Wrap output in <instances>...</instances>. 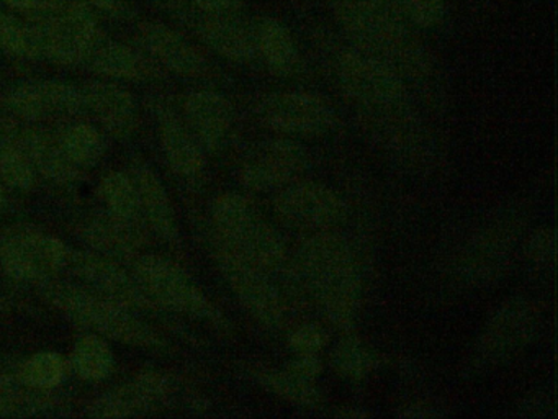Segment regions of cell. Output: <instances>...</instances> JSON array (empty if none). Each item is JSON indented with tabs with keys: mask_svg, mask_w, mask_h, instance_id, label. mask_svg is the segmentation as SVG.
Masks as SVG:
<instances>
[{
	"mask_svg": "<svg viewBox=\"0 0 558 419\" xmlns=\"http://www.w3.org/2000/svg\"><path fill=\"white\" fill-rule=\"evenodd\" d=\"M331 69L344 95L374 123L378 121L385 137L398 147L414 140L410 91L397 71L354 45L336 49Z\"/></svg>",
	"mask_w": 558,
	"mask_h": 419,
	"instance_id": "obj_1",
	"label": "cell"
},
{
	"mask_svg": "<svg viewBox=\"0 0 558 419\" xmlns=\"http://www.w3.org/2000/svg\"><path fill=\"white\" fill-rule=\"evenodd\" d=\"M351 45L390 65L401 77L426 79L430 58L414 26L388 0H326Z\"/></svg>",
	"mask_w": 558,
	"mask_h": 419,
	"instance_id": "obj_2",
	"label": "cell"
},
{
	"mask_svg": "<svg viewBox=\"0 0 558 419\" xmlns=\"http://www.w3.org/2000/svg\"><path fill=\"white\" fill-rule=\"evenodd\" d=\"M299 274L326 320L339 330H354L364 295L361 265L336 229L312 232L302 242Z\"/></svg>",
	"mask_w": 558,
	"mask_h": 419,
	"instance_id": "obj_3",
	"label": "cell"
},
{
	"mask_svg": "<svg viewBox=\"0 0 558 419\" xmlns=\"http://www.w3.org/2000/svg\"><path fill=\"white\" fill-rule=\"evenodd\" d=\"M45 300L68 320L93 330L94 334L135 347L159 349L162 337L151 326L133 314L130 308L109 300L81 285L47 280L38 284Z\"/></svg>",
	"mask_w": 558,
	"mask_h": 419,
	"instance_id": "obj_4",
	"label": "cell"
},
{
	"mask_svg": "<svg viewBox=\"0 0 558 419\" xmlns=\"http://www.w3.org/2000/svg\"><path fill=\"white\" fill-rule=\"evenodd\" d=\"M211 235L267 274L286 271V242L247 196L234 192L218 195L211 205Z\"/></svg>",
	"mask_w": 558,
	"mask_h": 419,
	"instance_id": "obj_5",
	"label": "cell"
},
{
	"mask_svg": "<svg viewBox=\"0 0 558 419\" xmlns=\"http://www.w3.org/2000/svg\"><path fill=\"white\" fill-rule=\"evenodd\" d=\"M130 264L156 307L184 314L192 320L205 321L218 330L228 326L223 313L181 265L162 255L142 252Z\"/></svg>",
	"mask_w": 558,
	"mask_h": 419,
	"instance_id": "obj_6",
	"label": "cell"
},
{
	"mask_svg": "<svg viewBox=\"0 0 558 419\" xmlns=\"http://www.w3.org/2000/svg\"><path fill=\"white\" fill-rule=\"evenodd\" d=\"M211 255L228 287L247 313L269 330L286 326L287 304L270 274L210 236Z\"/></svg>",
	"mask_w": 558,
	"mask_h": 419,
	"instance_id": "obj_7",
	"label": "cell"
},
{
	"mask_svg": "<svg viewBox=\"0 0 558 419\" xmlns=\"http://www.w3.org/2000/svg\"><path fill=\"white\" fill-rule=\"evenodd\" d=\"M541 327V311L527 298L505 301L480 331L473 349L475 369L508 362L531 346Z\"/></svg>",
	"mask_w": 558,
	"mask_h": 419,
	"instance_id": "obj_8",
	"label": "cell"
},
{
	"mask_svg": "<svg viewBox=\"0 0 558 419\" xmlns=\"http://www.w3.org/2000/svg\"><path fill=\"white\" fill-rule=\"evenodd\" d=\"M71 248L32 225L9 228L0 239V262L17 282L44 284L66 268Z\"/></svg>",
	"mask_w": 558,
	"mask_h": 419,
	"instance_id": "obj_9",
	"label": "cell"
},
{
	"mask_svg": "<svg viewBox=\"0 0 558 419\" xmlns=\"http://www.w3.org/2000/svg\"><path fill=\"white\" fill-rule=\"evenodd\" d=\"M256 115L264 127L292 140H313L335 128L336 110L331 101L316 92H274L260 98Z\"/></svg>",
	"mask_w": 558,
	"mask_h": 419,
	"instance_id": "obj_10",
	"label": "cell"
},
{
	"mask_svg": "<svg viewBox=\"0 0 558 419\" xmlns=\"http://www.w3.org/2000/svg\"><path fill=\"white\" fill-rule=\"evenodd\" d=\"M34 22L40 38V58L57 64H84L102 35L93 13L71 0L57 12L34 19Z\"/></svg>",
	"mask_w": 558,
	"mask_h": 419,
	"instance_id": "obj_11",
	"label": "cell"
},
{
	"mask_svg": "<svg viewBox=\"0 0 558 419\" xmlns=\"http://www.w3.org/2000/svg\"><path fill=\"white\" fill-rule=\"evenodd\" d=\"M274 212L283 225L306 232L332 231L348 218V205L336 190L300 180L279 190Z\"/></svg>",
	"mask_w": 558,
	"mask_h": 419,
	"instance_id": "obj_12",
	"label": "cell"
},
{
	"mask_svg": "<svg viewBox=\"0 0 558 419\" xmlns=\"http://www.w3.org/2000/svg\"><path fill=\"white\" fill-rule=\"evenodd\" d=\"M308 167V153L292 137H272L254 144L241 164V183L253 192H279L299 180Z\"/></svg>",
	"mask_w": 558,
	"mask_h": 419,
	"instance_id": "obj_13",
	"label": "cell"
},
{
	"mask_svg": "<svg viewBox=\"0 0 558 419\" xmlns=\"http://www.w3.org/2000/svg\"><path fill=\"white\" fill-rule=\"evenodd\" d=\"M64 272L74 275L81 287L89 288L130 310L158 308L133 272L126 271L119 261L106 258L99 252L71 249Z\"/></svg>",
	"mask_w": 558,
	"mask_h": 419,
	"instance_id": "obj_14",
	"label": "cell"
},
{
	"mask_svg": "<svg viewBox=\"0 0 558 419\" xmlns=\"http://www.w3.org/2000/svg\"><path fill=\"white\" fill-rule=\"evenodd\" d=\"M514 223L509 219L492 223L465 242L456 259L457 278L466 285H483L501 274L514 248Z\"/></svg>",
	"mask_w": 558,
	"mask_h": 419,
	"instance_id": "obj_15",
	"label": "cell"
},
{
	"mask_svg": "<svg viewBox=\"0 0 558 419\" xmlns=\"http://www.w3.org/2000/svg\"><path fill=\"white\" fill-rule=\"evenodd\" d=\"M5 104L14 117L27 121L77 117L87 111L83 88L61 81L25 82L9 92Z\"/></svg>",
	"mask_w": 558,
	"mask_h": 419,
	"instance_id": "obj_16",
	"label": "cell"
},
{
	"mask_svg": "<svg viewBox=\"0 0 558 419\" xmlns=\"http://www.w3.org/2000/svg\"><path fill=\"white\" fill-rule=\"evenodd\" d=\"M174 395V383L158 372H146L104 393L93 403L94 418H129L165 406Z\"/></svg>",
	"mask_w": 558,
	"mask_h": 419,
	"instance_id": "obj_17",
	"label": "cell"
},
{
	"mask_svg": "<svg viewBox=\"0 0 558 419\" xmlns=\"http://www.w3.org/2000/svg\"><path fill=\"white\" fill-rule=\"evenodd\" d=\"M140 45L159 68L168 69L182 77H207L211 64L204 52L184 38L181 33L162 23L146 22L140 25Z\"/></svg>",
	"mask_w": 558,
	"mask_h": 419,
	"instance_id": "obj_18",
	"label": "cell"
},
{
	"mask_svg": "<svg viewBox=\"0 0 558 419\" xmlns=\"http://www.w3.org/2000/svg\"><path fill=\"white\" fill-rule=\"evenodd\" d=\"M182 118L204 149L220 153L230 143L236 123L233 104L214 91L189 94L182 105Z\"/></svg>",
	"mask_w": 558,
	"mask_h": 419,
	"instance_id": "obj_19",
	"label": "cell"
},
{
	"mask_svg": "<svg viewBox=\"0 0 558 419\" xmlns=\"http://www.w3.org/2000/svg\"><path fill=\"white\" fill-rule=\"evenodd\" d=\"M158 123L159 143L172 172L187 182H198L205 172L204 147L189 130L184 118L171 108L161 107Z\"/></svg>",
	"mask_w": 558,
	"mask_h": 419,
	"instance_id": "obj_20",
	"label": "cell"
},
{
	"mask_svg": "<svg viewBox=\"0 0 558 419\" xmlns=\"http://www.w3.org/2000/svg\"><path fill=\"white\" fill-rule=\"evenodd\" d=\"M130 176L138 190L143 223H146V226L161 241L171 246L179 244L181 232H179L174 206H172L168 190L158 173L148 164L135 163L132 164Z\"/></svg>",
	"mask_w": 558,
	"mask_h": 419,
	"instance_id": "obj_21",
	"label": "cell"
},
{
	"mask_svg": "<svg viewBox=\"0 0 558 419\" xmlns=\"http://www.w3.org/2000/svg\"><path fill=\"white\" fill-rule=\"evenodd\" d=\"M86 110L117 137H126L135 131L138 105L122 85L110 81L90 82L83 88Z\"/></svg>",
	"mask_w": 558,
	"mask_h": 419,
	"instance_id": "obj_22",
	"label": "cell"
},
{
	"mask_svg": "<svg viewBox=\"0 0 558 419\" xmlns=\"http://www.w3.org/2000/svg\"><path fill=\"white\" fill-rule=\"evenodd\" d=\"M195 29L211 51L228 61L247 64L257 58L253 23L244 22L236 13L201 15Z\"/></svg>",
	"mask_w": 558,
	"mask_h": 419,
	"instance_id": "obj_23",
	"label": "cell"
},
{
	"mask_svg": "<svg viewBox=\"0 0 558 419\" xmlns=\"http://www.w3.org/2000/svg\"><path fill=\"white\" fill-rule=\"evenodd\" d=\"M84 64L96 74L117 81H146L159 75V65L151 58L106 35L99 36Z\"/></svg>",
	"mask_w": 558,
	"mask_h": 419,
	"instance_id": "obj_24",
	"label": "cell"
},
{
	"mask_svg": "<svg viewBox=\"0 0 558 419\" xmlns=\"http://www.w3.org/2000/svg\"><path fill=\"white\" fill-rule=\"evenodd\" d=\"M21 146L31 157L37 172L51 182L71 183L83 177L84 170L70 159L60 137L48 131L22 127Z\"/></svg>",
	"mask_w": 558,
	"mask_h": 419,
	"instance_id": "obj_25",
	"label": "cell"
},
{
	"mask_svg": "<svg viewBox=\"0 0 558 419\" xmlns=\"http://www.w3.org/2000/svg\"><path fill=\"white\" fill-rule=\"evenodd\" d=\"M257 58L266 62L272 74L289 77L300 65V51L290 29L272 16H260L253 22Z\"/></svg>",
	"mask_w": 558,
	"mask_h": 419,
	"instance_id": "obj_26",
	"label": "cell"
},
{
	"mask_svg": "<svg viewBox=\"0 0 558 419\" xmlns=\"http://www.w3.org/2000/svg\"><path fill=\"white\" fill-rule=\"evenodd\" d=\"M84 236L96 252L119 262H132L143 244L142 226L122 222L110 213L87 222Z\"/></svg>",
	"mask_w": 558,
	"mask_h": 419,
	"instance_id": "obj_27",
	"label": "cell"
},
{
	"mask_svg": "<svg viewBox=\"0 0 558 419\" xmlns=\"http://www.w3.org/2000/svg\"><path fill=\"white\" fill-rule=\"evenodd\" d=\"M251 379L263 386L269 393L303 408H313L318 405L319 392L316 388V380L303 375L292 366L280 367H254L251 369Z\"/></svg>",
	"mask_w": 558,
	"mask_h": 419,
	"instance_id": "obj_28",
	"label": "cell"
},
{
	"mask_svg": "<svg viewBox=\"0 0 558 419\" xmlns=\"http://www.w3.org/2000/svg\"><path fill=\"white\" fill-rule=\"evenodd\" d=\"M99 195L107 213L122 222L142 226L138 190L130 172H110L104 177L99 185Z\"/></svg>",
	"mask_w": 558,
	"mask_h": 419,
	"instance_id": "obj_29",
	"label": "cell"
},
{
	"mask_svg": "<svg viewBox=\"0 0 558 419\" xmlns=\"http://www.w3.org/2000/svg\"><path fill=\"white\" fill-rule=\"evenodd\" d=\"M377 354L355 336H345L336 344L331 352V366L342 379L361 383L377 370Z\"/></svg>",
	"mask_w": 558,
	"mask_h": 419,
	"instance_id": "obj_30",
	"label": "cell"
},
{
	"mask_svg": "<svg viewBox=\"0 0 558 419\" xmlns=\"http://www.w3.org/2000/svg\"><path fill=\"white\" fill-rule=\"evenodd\" d=\"M73 367L77 375L90 382L107 379L113 369V352L99 334H86L73 350Z\"/></svg>",
	"mask_w": 558,
	"mask_h": 419,
	"instance_id": "obj_31",
	"label": "cell"
},
{
	"mask_svg": "<svg viewBox=\"0 0 558 419\" xmlns=\"http://www.w3.org/2000/svg\"><path fill=\"white\" fill-rule=\"evenodd\" d=\"M0 51L15 58H40V38L35 22L0 12Z\"/></svg>",
	"mask_w": 558,
	"mask_h": 419,
	"instance_id": "obj_32",
	"label": "cell"
},
{
	"mask_svg": "<svg viewBox=\"0 0 558 419\" xmlns=\"http://www.w3.org/2000/svg\"><path fill=\"white\" fill-rule=\"evenodd\" d=\"M58 137L70 159L83 170L96 166L106 153L102 134L90 124H71Z\"/></svg>",
	"mask_w": 558,
	"mask_h": 419,
	"instance_id": "obj_33",
	"label": "cell"
},
{
	"mask_svg": "<svg viewBox=\"0 0 558 419\" xmlns=\"http://www.w3.org/2000/svg\"><path fill=\"white\" fill-rule=\"evenodd\" d=\"M66 363L57 352H38L22 366L21 380L28 388L51 390L63 382Z\"/></svg>",
	"mask_w": 558,
	"mask_h": 419,
	"instance_id": "obj_34",
	"label": "cell"
},
{
	"mask_svg": "<svg viewBox=\"0 0 558 419\" xmlns=\"http://www.w3.org/2000/svg\"><path fill=\"white\" fill-rule=\"evenodd\" d=\"M408 22L417 28H434L442 23L447 0H388Z\"/></svg>",
	"mask_w": 558,
	"mask_h": 419,
	"instance_id": "obj_35",
	"label": "cell"
},
{
	"mask_svg": "<svg viewBox=\"0 0 558 419\" xmlns=\"http://www.w3.org/2000/svg\"><path fill=\"white\" fill-rule=\"evenodd\" d=\"M525 254L535 267L542 271H554L557 255V236L550 226H542L529 236L525 242Z\"/></svg>",
	"mask_w": 558,
	"mask_h": 419,
	"instance_id": "obj_36",
	"label": "cell"
},
{
	"mask_svg": "<svg viewBox=\"0 0 558 419\" xmlns=\"http://www.w3.org/2000/svg\"><path fill=\"white\" fill-rule=\"evenodd\" d=\"M328 334L318 324H303L290 333L289 346L295 356H319Z\"/></svg>",
	"mask_w": 558,
	"mask_h": 419,
	"instance_id": "obj_37",
	"label": "cell"
},
{
	"mask_svg": "<svg viewBox=\"0 0 558 419\" xmlns=\"http://www.w3.org/2000/svg\"><path fill=\"white\" fill-rule=\"evenodd\" d=\"M5 5L19 13L31 15L32 19L50 15L66 3V0H2Z\"/></svg>",
	"mask_w": 558,
	"mask_h": 419,
	"instance_id": "obj_38",
	"label": "cell"
},
{
	"mask_svg": "<svg viewBox=\"0 0 558 419\" xmlns=\"http://www.w3.org/2000/svg\"><path fill=\"white\" fill-rule=\"evenodd\" d=\"M201 15H231L240 10V0H191Z\"/></svg>",
	"mask_w": 558,
	"mask_h": 419,
	"instance_id": "obj_39",
	"label": "cell"
},
{
	"mask_svg": "<svg viewBox=\"0 0 558 419\" xmlns=\"http://www.w3.org/2000/svg\"><path fill=\"white\" fill-rule=\"evenodd\" d=\"M550 411H554V402L544 393L527 396L521 405V416H527V418H541V416L550 415Z\"/></svg>",
	"mask_w": 558,
	"mask_h": 419,
	"instance_id": "obj_40",
	"label": "cell"
},
{
	"mask_svg": "<svg viewBox=\"0 0 558 419\" xmlns=\"http://www.w3.org/2000/svg\"><path fill=\"white\" fill-rule=\"evenodd\" d=\"M71 2L84 7L89 12L99 10V12L117 13L122 10V0H71Z\"/></svg>",
	"mask_w": 558,
	"mask_h": 419,
	"instance_id": "obj_41",
	"label": "cell"
},
{
	"mask_svg": "<svg viewBox=\"0 0 558 419\" xmlns=\"http://www.w3.org/2000/svg\"><path fill=\"white\" fill-rule=\"evenodd\" d=\"M2 202H4V192H2V185H0V206H2Z\"/></svg>",
	"mask_w": 558,
	"mask_h": 419,
	"instance_id": "obj_42",
	"label": "cell"
}]
</instances>
